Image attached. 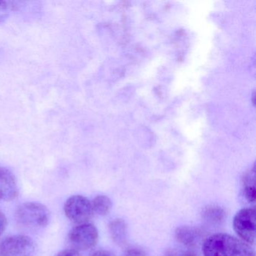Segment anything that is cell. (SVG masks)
I'll return each instance as SVG.
<instances>
[{"label": "cell", "mask_w": 256, "mask_h": 256, "mask_svg": "<svg viewBox=\"0 0 256 256\" xmlns=\"http://www.w3.org/2000/svg\"><path fill=\"white\" fill-rule=\"evenodd\" d=\"M202 251L204 256H256L250 244L224 233L215 234L206 238Z\"/></svg>", "instance_id": "cell-1"}, {"label": "cell", "mask_w": 256, "mask_h": 256, "mask_svg": "<svg viewBox=\"0 0 256 256\" xmlns=\"http://www.w3.org/2000/svg\"><path fill=\"white\" fill-rule=\"evenodd\" d=\"M18 223L29 229H42L50 222V211L47 206L38 202H26L18 208L16 212Z\"/></svg>", "instance_id": "cell-2"}, {"label": "cell", "mask_w": 256, "mask_h": 256, "mask_svg": "<svg viewBox=\"0 0 256 256\" xmlns=\"http://www.w3.org/2000/svg\"><path fill=\"white\" fill-rule=\"evenodd\" d=\"M35 241L23 234L8 236L0 242V256H34Z\"/></svg>", "instance_id": "cell-3"}, {"label": "cell", "mask_w": 256, "mask_h": 256, "mask_svg": "<svg viewBox=\"0 0 256 256\" xmlns=\"http://www.w3.org/2000/svg\"><path fill=\"white\" fill-rule=\"evenodd\" d=\"M68 240L73 248L77 251L91 250L98 242V230L96 226L88 222L78 224L71 229Z\"/></svg>", "instance_id": "cell-4"}, {"label": "cell", "mask_w": 256, "mask_h": 256, "mask_svg": "<svg viewBox=\"0 0 256 256\" xmlns=\"http://www.w3.org/2000/svg\"><path fill=\"white\" fill-rule=\"evenodd\" d=\"M256 211L254 208L240 210L233 220V228L242 240L248 244L256 241Z\"/></svg>", "instance_id": "cell-5"}, {"label": "cell", "mask_w": 256, "mask_h": 256, "mask_svg": "<svg viewBox=\"0 0 256 256\" xmlns=\"http://www.w3.org/2000/svg\"><path fill=\"white\" fill-rule=\"evenodd\" d=\"M64 212L67 218L77 224H84L92 217V204L83 196H72L68 198L64 205Z\"/></svg>", "instance_id": "cell-6"}, {"label": "cell", "mask_w": 256, "mask_h": 256, "mask_svg": "<svg viewBox=\"0 0 256 256\" xmlns=\"http://www.w3.org/2000/svg\"><path fill=\"white\" fill-rule=\"evenodd\" d=\"M18 192L17 178L14 174L6 168L0 167V200H14Z\"/></svg>", "instance_id": "cell-7"}, {"label": "cell", "mask_w": 256, "mask_h": 256, "mask_svg": "<svg viewBox=\"0 0 256 256\" xmlns=\"http://www.w3.org/2000/svg\"><path fill=\"white\" fill-rule=\"evenodd\" d=\"M256 166L246 172L241 180V191L244 198L250 204H254L256 196Z\"/></svg>", "instance_id": "cell-8"}, {"label": "cell", "mask_w": 256, "mask_h": 256, "mask_svg": "<svg viewBox=\"0 0 256 256\" xmlns=\"http://www.w3.org/2000/svg\"><path fill=\"white\" fill-rule=\"evenodd\" d=\"M109 232L114 242L122 244L125 242L127 236V226L125 221L121 218H116L109 224Z\"/></svg>", "instance_id": "cell-9"}, {"label": "cell", "mask_w": 256, "mask_h": 256, "mask_svg": "<svg viewBox=\"0 0 256 256\" xmlns=\"http://www.w3.org/2000/svg\"><path fill=\"white\" fill-rule=\"evenodd\" d=\"M91 204L94 212L100 216L107 215L112 208V202L110 198L103 194L96 196Z\"/></svg>", "instance_id": "cell-10"}, {"label": "cell", "mask_w": 256, "mask_h": 256, "mask_svg": "<svg viewBox=\"0 0 256 256\" xmlns=\"http://www.w3.org/2000/svg\"><path fill=\"white\" fill-rule=\"evenodd\" d=\"M176 236L180 242L186 245H193L199 238V232L196 229L188 226L179 228L176 232Z\"/></svg>", "instance_id": "cell-11"}, {"label": "cell", "mask_w": 256, "mask_h": 256, "mask_svg": "<svg viewBox=\"0 0 256 256\" xmlns=\"http://www.w3.org/2000/svg\"><path fill=\"white\" fill-rule=\"evenodd\" d=\"M204 214L206 215V218L212 221L215 220V221L220 222L224 216V212L221 208H208L205 211Z\"/></svg>", "instance_id": "cell-12"}, {"label": "cell", "mask_w": 256, "mask_h": 256, "mask_svg": "<svg viewBox=\"0 0 256 256\" xmlns=\"http://www.w3.org/2000/svg\"><path fill=\"white\" fill-rule=\"evenodd\" d=\"M55 256H82L80 253L77 250H65L60 252Z\"/></svg>", "instance_id": "cell-13"}, {"label": "cell", "mask_w": 256, "mask_h": 256, "mask_svg": "<svg viewBox=\"0 0 256 256\" xmlns=\"http://www.w3.org/2000/svg\"><path fill=\"white\" fill-rule=\"evenodd\" d=\"M7 226V218L5 214L0 211V236L5 232Z\"/></svg>", "instance_id": "cell-14"}, {"label": "cell", "mask_w": 256, "mask_h": 256, "mask_svg": "<svg viewBox=\"0 0 256 256\" xmlns=\"http://www.w3.org/2000/svg\"><path fill=\"white\" fill-rule=\"evenodd\" d=\"M92 256H115V254L107 250H98L95 252Z\"/></svg>", "instance_id": "cell-15"}, {"label": "cell", "mask_w": 256, "mask_h": 256, "mask_svg": "<svg viewBox=\"0 0 256 256\" xmlns=\"http://www.w3.org/2000/svg\"><path fill=\"white\" fill-rule=\"evenodd\" d=\"M7 8L6 4L5 2H0V12L4 11Z\"/></svg>", "instance_id": "cell-16"}]
</instances>
